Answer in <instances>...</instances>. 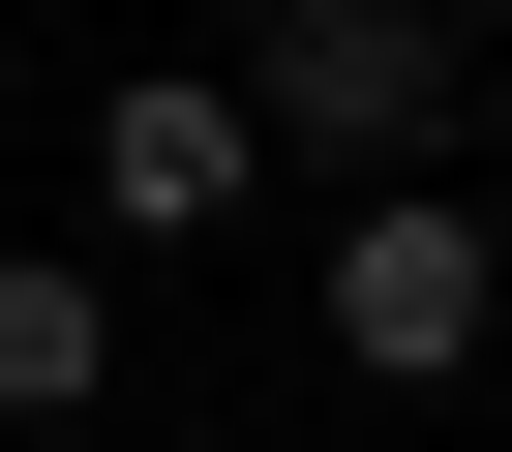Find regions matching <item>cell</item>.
<instances>
[{
	"instance_id": "2",
	"label": "cell",
	"mask_w": 512,
	"mask_h": 452,
	"mask_svg": "<svg viewBox=\"0 0 512 452\" xmlns=\"http://www.w3.org/2000/svg\"><path fill=\"white\" fill-rule=\"evenodd\" d=\"M482 332H512V211H482L452 151L362 181V211H332V362H362V392H452Z\"/></svg>"
},
{
	"instance_id": "1",
	"label": "cell",
	"mask_w": 512,
	"mask_h": 452,
	"mask_svg": "<svg viewBox=\"0 0 512 452\" xmlns=\"http://www.w3.org/2000/svg\"><path fill=\"white\" fill-rule=\"evenodd\" d=\"M452 91H482V0H272V31H241V121L302 181H422Z\"/></svg>"
},
{
	"instance_id": "4",
	"label": "cell",
	"mask_w": 512,
	"mask_h": 452,
	"mask_svg": "<svg viewBox=\"0 0 512 452\" xmlns=\"http://www.w3.org/2000/svg\"><path fill=\"white\" fill-rule=\"evenodd\" d=\"M91 392H121V272H91V242H0V422L61 452Z\"/></svg>"
},
{
	"instance_id": "3",
	"label": "cell",
	"mask_w": 512,
	"mask_h": 452,
	"mask_svg": "<svg viewBox=\"0 0 512 452\" xmlns=\"http://www.w3.org/2000/svg\"><path fill=\"white\" fill-rule=\"evenodd\" d=\"M211 211H272V121H241V61L91 91V242H211Z\"/></svg>"
}]
</instances>
